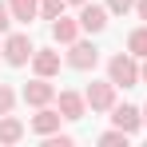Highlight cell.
Listing matches in <instances>:
<instances>
[{
    "label": "cell",
    "mask_w": 147,
    "mask_h": 147,
    "mask_svg": "<svg viewBox=\"0 0 147 147\" xmlns=\"http://www.w3.org/2000/svg\"><path fill=\"white\" fill-rule=\"evenodd\" d=\"M107 80H111L115 88H135V84H139V64H135V56H131V52H115V56L107 60Z\"/></svg>",
    "instance_id": "1"
},
{
    "label": "cell",
    "mask_w": 147,
    "mask_h": 147,
    "mask_svg": "<svg viewBox=\"0 0 147 147\" xmlns=\"http://www.w3.org/2000/svg\"><path fill=\"white\" fill-rule=\"evenodd\" d=\"M32 52H36V44L28 40V32H8V36H4L0 56H4V64H8V68H24L28 60H32Z\"/></svg>",
    "instance_id": "2"
},
{
    "label": "cell",
    "mask_w": 147,
    "mask_h": 147,
    "mask_svg": "<svg viewBox=\"0 0 147 147\" xmlns=\"http://www.w3.org/2000/svg\"><path fill=\"white\" fill-rule=\"evenodd\" d=\"M64 60H68V68H76V72H92V68L99 64V48L92 44V40H72Z\"/></svg>",
    "instance_id": "3"
},
{
    "label": "cell",
    "mask_w": 147,
    "mask_h": 147,
    "mask_svg": "<svg viewBox=\"0 0 147 147\" xmlns=\"http://www.w3.org/2000/svg\"><path fill=\"white\" fill-rule=\"evenodd\" d=\"M84 99H88L92 111H111L115 107V84L111 80H92L88 92H84Z\"/></svg>",
    "instance_id": "4"
},
{
    "label": "cell",
    "mask_w": 147,
    "mask_h": 147,
    "mask_svg": "<svg viewBox=\"0 0 147 147\" xmlns=\"http://www.w3.org/2000/svg\"><path fill=\"white\" fill-rule=\"evenodd\" d=\"M24 103L28 107H44V103H56V88L48 84V76H36L32 84H24Z\"/></svg>",
    "instance_id": "5"
},
{
    "label": "cell",
    "mask_w": 147,
    "mask_h": 147,
    "mask_svg": "<svg viewBox=\"0 0 147 147\" xmlns=\"http://www.w3.org/2000/svg\"><path fill=\"white\" fill-rule=\"evenodd\" d=\"M107 16H111V12H107V4H92V0H88V4H80V28H84V32H92V36L107 28Z\"/></svg>",
    "instance_id": "6"
},
{
    "label": "cell",
    "mask_w": 147,
    "mask_h": 147,
    "mask_svg": "<svg viewBox=\"0 0 147 147\" xmlns=\"http://www.w3.org/2000/svg\"><path fill=\"white\" fill-rule=\"evenodd\" d=\"M111 123L123 127L127 135H135V131L143 127V107H135V103H115V107H111Z\"/></svg>",
    "instance_id": "7"
},
{
    "label": "cell",
    "mask_w": 147,
    "mask_h": 147,
    "mask_svg": "<svg viewBox=\"0 0 147 147\" xmlns=\"http://www.w3.org/2000/svg\"><path fill=\"white\" fill-rule=\"evenodd\" d=\"M56 107H60L64 119H84L88 115V99L80 96V92H60L56 96Z\"/></svg>",
    "instance_id": "8"
},
{
    "label": "cell",
    "mask_w": 147,
    "mask_h": 147,
    "mask_svg": "<svg viewBox=\"0 0 147 147\" xmlns=\"http://www.w3.org/2000/svg\"><path fill=\"white\" fill-rule=\"evenodd\" d=\"M60 107H52V103H44V107H36V115H32V131L36 135H52V131H60Z\"/></svg>",
    "instance_id": "9"
},
{
    "label": "cell",
    "mask_w": 147,
    "mask_h": 147,
    "mask_svg": "<svg viewBox=\"0 0 147 147\" xmlns=\"http://www.w3.org/2000/svg\"><path fill=\"white\" fill-rule=\"evenodd\" d=\"M32 72L52 80V76L60 72V52H52V48H36V52H32Z\"/></svg>",
    "instance_id": "10"
},
{
    "label": "cell",
    "mask_w": 147,
    "mask_h": 147,
    "mask_svg": "<svg viewBox=\"0 0 147 147\" xmlns=\"http://www.w3.org/2000/svg\"><path fill=\"white\" fill-rule=\"evenodd\" d=\"M80 20H68V16H56L52 20V40L56 44H72V40H80Z\"/></svg>",
    "instance_id": "11"
},
{
    "label": "cell",
    "mask_w": 147,
    "mask_h": 147,
    "mask_svg": "<svg viewBox=\"0 0 147 147\" xmlns=\"http://www.w3.org/2000/svg\"><path fill=\"white\" fill-rule=\"evenodd\" d=\"M20 139H24V123L16 119L12 111H8V115H0V143L12 147V143H20Z\"/></svg>",
    "instance_id": "12"
},
{
    "label": "cell",
    "mask_w": 147,
    "mask_h": 147,
    "mask_svg": "<svg viewBox=\"0 0 147 147\" xmlns=\"http://www.w3.org/2000/svg\"><path fill=\"white\" fill-rule=\"evenodd\" d=\"M8 8H12V20L20 24H32L40 16V0H8Z\"/></svg>",
    "instance_id": "13"
},
{
    "label": "cell",
    "mask_w": 147,
    "mask_h": 147,
    "mask_svg": "<svg viewBox=\"0 0 147 147\" xmlns=\"http://www.w3.org/2000/svg\"><path fill=\"white\" fill-rule=\"evenodd\" d=\"M127 52H131L135 60H143V56H147V28H135V32L127 36Z\"/></svg>",
    "instance_id": "14"
},
{
    "label": "cell",
    "mask_w": 147,
    "mask_h": 147,
    "mask_svg": "<svg viewBox=\"0 0 147 147\" xmlns=\"http://www.w3.org/2000/svg\"><path fill=\"white\" fill-rule=\"evenodd\" d=\"M64 8H68V0H40V16H44V20L64 16Z\"/></svg>",
    "instance_id": "15"
},
{
    "label": "cell",
    "mask_w": 147,
    "mask_h": 147,
    "mask_svg": "<svg viewBox=\"0 0 147 147\" xmlns=\"http://www.w3.org/2000/svg\"><path fill=\"white\" fill-rule=\"evenodd\" d=\"M127 139H131V135H127L123 127H111V131H103V135H99V143H103V147H115V143H127Z\"/></svg>",
    "instance_id": "16"
},
{
    "label": "cell",
    "mask_w": 147,
    "mask_h": 147,
    "mask_svg": "<svg viewBox=\"0 0 147 147\" xmlns=\"http://www.w3.org/2000/svg\"><path fill=\"white\" fill-rule=\"evenodd\" d=\"M12 107H16V92H12L8 84H0V115H8Z\"/></svg>",
    "instance_id": "17"
},
{
    "label": "cell",
    "mask_w": 147,
    "mask_h": 147,
    "mask_svg": "<svg viewBox=\"0 0 147 147\" xmlns=\"http://www.w3.org/2000/svg\"><path fill=\"white\" fill-rule=\"evenodd\" d=\"M107 12L111 16H127V12H135V0H107Z\"/></svg>",
    "instance_id": "18"
},
{
    "label": "cell",
    "mask_w": 147,
    "mask_h": 147,
    "mask_svg": "<svg viewBox=\"0 0 147 147\" xmlns=\"http://www.w3.org/2000/svg\"><path fill=\"white\" fill-rule=\"evenodd\" d=\"M8 24H12V8L0 4V36H8Z\"/></svg>",
    "instance_id": "19"
},
{
    "label": "cell",
    "mask_w": 147,
    "mask_h": 147,
    "mask_svg": "<svg viewBox=\"0 0 147 147\" xmlns=\"http://www.w3.org/2000/svg\"><path fill=\"white\" fill-rule=\"evenodd\" d=\"M135 12H139V20H147V0H135Z\"/></svg>",
    "instance_id": "20"
},
{
    "label": "cell",
    "mask_w": 147,
    "mask_h": 147,
    "mask_svg": "<svg viewBox=\"0 0 147 147\" xmlns=\"http://www.w3.org/2000/svg\"><path fill=\"white\" fill-rule=\"evenodd\" d=\"M139 84H147V56H143V64H139Z\"/></svg>",
    "instance_id": "21"
},
{
    "label": "cell",
    "mask_w": 147,
    "mask_h": 147,
    "mask_svg": "<svg viewBox=\"0 0 147 147\" xmlns=\"http://www.w3.org/2000/svg\"><path fill=\"white\" fill-rule=\"evenodd\" d=\"M68 4H76V8H80V4H88V0H68Z\"/></svg>",
    "instance_id": "22"
},
{
    "label": "cell",
    "mask_w": 147,
    "mask_h": 147,
    "mask_svg": "<svg viewBox=\"0 0 147 147\" xmlns=\"http://www.w3.org/2000/svg\"><path fill=\"white\" fill-rule=\"evenodd\" d=\"M143 127H147V103H143Z\"/></svg>",
    "instance_id": "23"
},
{
    "label": "cell",
    "mask_w": 147,
    "mask_h": 147,
    "mask_svg": "<svg viewBox=\"0 0 147 147\" xmlns=\"http://www.w3.org/2000/svg\"><path fill=\"white\" fill-rule=\"evenodd\" d=\"M0 48H4V40H0Z\"/></svg>",
    "instance_id": "24"
}]
</instances>
